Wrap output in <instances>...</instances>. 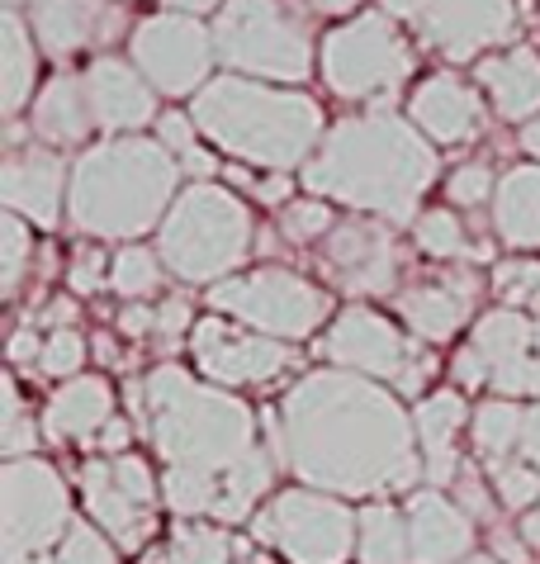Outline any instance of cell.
Segmentation results:
<instances>
[{
  "instance_id": "24",
  "label": "cell",
  "mask_w": 540,
  "mask_h": 564,
  "mask_svg": "<svg viewBox=\"0 0 540 564\" xmlns=\"http://www.w3.org/2000/svg\"><path fill=\"white\" fill-rule=\"evenodd\" d=\"M465 399L455 394V389H436V394H426L418 403V413H412V427H418V451H422V475L436 484H455L460 475V427H465Z\"/></svg>"
},
{
  "instance_id": "51",
  "label": "cell",
  "mask_w": 540,
  "mask_h": 564,
  "mask_svg": "<svg viewBox=\"0 0 540 564\" xmlns=\"http://www.w3.org/2000/svg\"><path fill=\"white\" fill-rule=\"evenodd\" d=\"M521 460H531L540 469V403L536 409H527V427H521Z\"/></svg>"
},
{
  "instance_id": "26",
  "label": "cell",
  "mask_w": 540,
  "mask_h": 564,
  "mask_svg": "<svg viewBox=\"0 0 540 564\" xmlns=\"http://www.w3.org/2000/svg\"><path fill=\"white\" fill-rule=\"evenodd\" d=\"M29 129L43 148H72L95 129L90 96H86V72H57L53 82L39 90Z\"/></svg>"
},
{
  "instance_id": "1",
  "label": "cell",
  "mask_w": 540,
  "mask_h": 564,
  "mask_svg": "<svg viewBox=\"0 0 540 564\" xmlns=\"http://www.w3.org/2000/svg\"><path fill=\"white\" fill-rule=\"evenodd\" d=\"M276 451L304 489L375 498L422 475L418 427L379 380L352 370L304 375L276 409Z\"/></svg>"
},
{
  "instance_id": "28",
  "label": "cell",
  "mask_w": 540,
  "mask_h": 564,
  "mask_svg": "<svg viewBox=\"0 0 540 564\" xmlns=\"http://www.w3.org/2000/svg\"><path fill=\"white\" fill-rule=\"evenodd\" d=\"M494 228L507 247H540V166H512L494 191Z\"/></svg>"
},
{
  "instance_id": "44",
  "label": "cell",
  "mask_w": 540,
  "mask_h": 564,
  "mask_svg": "<svg viewBox=\"0 0 540 564\" xmlns=\"http://www.w3.org/2000/svg\"><path fill=\"white\" fill-rule=\"evenodd\" d=\"M39 432H29V417L20 409V389H14V380H6V456L20 460L29 446H34Z\"/></svg>"
},
{
  "instance_id": "37",
  "label": "cell",
  "mask_w": 540,
  "mask_h": 564,
  "mask_svg": "<svg viewBox=\"0 0 540 564\" xmlns=\"http://www.w3.org/2000/svg\"><path fill=\"white\" fill-rule=\"evenodd\" d=\"M337 228V214H332V205L323 195H313V199H290L284 205V214H280V232L290 242H323L327 232Z\"/></svg>"
},
{
  "instance_id": "8",
  "label": "cell",
  "mask_w": 540,
  "mask_h": 564,
  "mask_svg": "<svg viewBox=\"0 0 540 564\" xmlns=\"http://www.w3.org/2000/svg\"><path fill=\"white\" fill-rule=\"evenodd\" d=\"M412 67H418L412 43L385 10L352 14L323 39V82L337 100H389Z\"/></svg>"
},
{
  "instance_id": "23",
  "label": "cell",
  "mask_w": 540,
  "mask_h": 564,
  "mask_svg": "<svg viewBox=\"0 0 540 564\" xmlns=\"http://www.w3.org/2000/svg\"><path fill=\"white\" fill-rule=\"evenodd\" d=\"M408 512V541H412V564H460L474 551V522L469 512L451 503L436 489H418L403 503Z\"/></svg>"
},
{
  "instance_id": "38",
  "label": "cell",
  "mask_w": 540,
  "mask_h": 564,
  "mask_svg": "<svg viewBox=\"0 0 540 564\" xmlns=\"http://www.w3.org/2000/svg\"><path fill=\"white\" fill-rule=\"evenodd\" d=\"M494 489H498L503 508L531 512L540 503V469L531 460H498L494 465Z\"/></svg>"
},
{
  "instance_id": "50",
  "label": "cell",
  "mask_w": 540,
  "mask_h": 564,
  "mask_svg": "<svg viewBox=\"0 0 540 564\" xmlns=\"http://www.w3.org/2000/svg\"><path fill=\"white\" fill-rule=\"evenodd\" d=\"M119 333H123V337H142V333H156V308H142V304L123 308V313H119Z\"/></svg>"
},
{
  "instance_id": "12",
  "label": "cell",
  "mask_w": 540,
  "mask_h": 564,
  "mask_svg": "<svg viewBox=\"0 0 540 564\" xmlns=\"http://www.w3.org/2000/svg\"><path fill=\"white\" fill-rule=\"evenodd\" d=\"M455 384L479 389L494 384L503 399L536 394L540 399V318L521 308H494L474 323L469 341L455 356Z\"/></svg>"
},
{
  "instance_id": "56",
  "label": "cell",
  "mask_w": 540,
  "mask_h": 564,
  "mask_svg": "<svg viewBox=\"0 0 540 564\" xmlns=\"http://www.w3.org/2000/svg\"><path fill=\"white\" fill-rule=\"evenodd\" d=\"M72 318H76V300H57L53 308L43 313V323H57V327H67Z\"/></svg>"
},
{
  "instance_id": "33",
  "label": "cell",
  "mask_w": 540,
  "mask_h": 564,
  "mask_svg": "<svg viewBox=\"0 0 540 564\" xmlns=\"http://www.w3.org/2000/svg\"><path fill=\"white\" fill-rule=\"evenodd\" d=\"M521 427H527V409H517L512 399H488L474 413V451L479 460L498 465L521 446Z\"/></svg>"
},
{
  "instance_id": "43",
  "label": "cell",
  "mask_w": 540,
  "mask_h": 564,
  "mask_svg": "<svg viewBox=\"0 0 540 564\" xmlns=\"http://www.w3.org/2000/svg\"><path fill=\"white\" fill-rule=\"evenodd\" d=\"M494 171L484 162H469V166H455L451 181H446V195L451 205H484V199H494Z\"/></svg>"
},
{
  "instance_id": "6",
  "label": "cell",
  "mask_w": 540,
  "mask_h": 564,
  "mask_svg": "<svg viewBox=\"0 0 540 564\" xmlns=\"http://www.w3.org/2000/svg\"><path fill=\"white\" fill-rule=\"evenodd\" d=\"M251 252V214L224 185H190L156 228V257L190 285H218Z\"/></svg>"
},
{
  "instance_id": "18",
  "label": "cell",
  "mask_w": 540,
  "mask_h": 564,
  "mask_svg": "<svg viewBox=\"0 0 540 564\" xmlns=\"http://www.w3.org/2000/svg\"><path fill=\"white\" fill-rule=\"evenodd\" d=\"M517 0H432L422 14V39L441 57L474 62L488 48H503L517 34Z\"/></svg>"
},
{
  "instance_id": "30",
  "label": "cell",
  "mask_w": 540,
  "mask_h": 564,
  "mask_svg": "<svg viewBox=\"0 0 540 564\" xmlns=\"http://www.w3.org/2000/svg\"><path fill=\"white\" fill-rule=\"evenodd\" d=\"M0 48H6V72H0V105L6 109L0 115L14 119L39 86V39L14 6H6V14H0Z\"/></svg>"
},
{
  "instance_id": "48",
  "label": "cell",
  "mask_w": 540,
  "mask_h": 564,
  "mask_svg": "<svg viewBox=\"0 0 540 564\" xmlns=\"http://www.w3.org/2000/svg\"><path fill=\"white\" fill-rule=\"evenodd\" d=\"M455 484H460V489H455V494H460V508H465V512H484L488 498H484V484H479V475H474L469 465H460Z\"/></svg>"
},
{
  "instance_id": "53",
  "label": "cell",
  "mask_w": 540,
  "mask_h": 564,
  "mask_svg": "<svg viewBox=\"0 0 540 564\" xmlns=\"http://www.w3.org/2000/svg\"><path fill=\"white\" fill-rule=\"evenodd\" d=\"M29 356H43V347H39V337L34 333H29V327H20V333H14V341H10V360H14V366H24V360Z\"/></svg>"
},
{
  "instance_id": "45",
  "label": "cell",
  "mask_w": 540,
  "mask_h": 564,
  "mask_svg": "<svg viewBox=\"0 0 540 564\" xmlns=\"http://www.w3.org/2000/svg\"><path fill=\"white\" fill-rule=\"evenodd\" d=\"M109 280V265H105V257L100 252H82L72 261V290L76 294H95Z\"/></svg>"
},
{
  "instance_id": "40",
  "label": "cell",
  "mask_w": 540,
  "mask_h": 564,
  "mask_svg": "<svg viewBox=\"0 0 540 564\" xmlns=\"http://www.w3.org/2000/svg\"><path fill=\"white\" fill-rule=\"evenodd\" d=\"M53 564H119V545L90 522H72V531L62 536Z\"/></svg>"
},
{
  "instance_id": "25",
  "label": "cell",
  "mask_w": 540,
  "mask_h": 564,
  "mask_svg": "<svg viewBox=\"0 0 540 564\" xmlns=\"http://www.w3.org/2000/svg\"><path fill=\"white\" fill-rule=\"evenodd\" d=\"M115 417V389L100 375H76L47 399L43 432L47 442H90L105 432V422Z\"/></svg>"
},
{
  "instance_id": "16",
  "label": "cell",
  "mask_w": 540,
  "mask_h": 564,
  "mask_svg": "<svg viewBox=\"0 0 540 564\" xmlns=\"http://www.w3.org/2000/svg\"><path fill=\"white\" fill-rule=\"evenodd\" d=\"M190 360L209 384H270L280 370H290L294 351L280 337H266L257 327H233L224 318H204L190 333Z\"/></svg>"
},
{
  "instance_id": "13",
  "label": "cell",
  "mask_w": 540,
  "mask_h": 564,
  "mask_svg": "<svg viewBox=\"0 0 540 564\" xmlns=\"http://www.w3.org/2000/svg\"><path fill=\"white\" fill-rule=\"evenodd\" d=\"M323 351H327V360H337L342 370L393 384L399 394H418L426 384V370H432V360L418 356V341L403 337L385 313H375L365 304H352L332 318Z\"/></svg>"
},
{
  "instance_id": "42",
  "label": "cell",
  "mask_w": 540,
  "mask_h": 564,
  "mask_svg": "<svg viewBox=\"0 0 540 564\" xmlns=\"http://www.w3.org/2000/svg\"><path fill=\"white\" fill-rule=\"evenodd\" d=\"M498 294L507 308H521V304H540V261H507L498 271Z\"/></svg>"
},
{
  "instance_id": "17",
  "label": "cell",
  "mask_w": 540,
  "mask_h": 564,
  "mask_svg": "<svg viewBox=\"0 0 540 564\" xmlns=\"http://www.w3.org/2000/svg\"><path fill=\"white\" fill-rule=\"evenodd\" d=\"M323 271L356 300H375L399 285V247L379 218H342L323 238Z\"/></svg>"
},
{
  "instance_id": "32",
  "label": "cell",
  "mask_w": 540,
  "mask_h": 564,
  "mask_svg": "<svg viewBox=\"0 0 540 564\" xmlns=\"http://www.w3.org/2000/svg\"><path fill=\"white\" fill-rule=\"evenodd\" d=\"M356 555H360V564H412L408 512H399L393 503L365 508L360 531H356Z\"/></svg>"
},
{
  "instance_id": "54",
  "label": "cell",
  "mask_w": 540,
  "mask_h": 564,
  "mask_svg": "<svg viewBox=\"0 0 540 564\" xmlns=\"http://www.w3.org/2000/svg\"><path fill=\"white\" fill-rule=\"evenodd\" d=\"M426 6H432V0H379V10L393 14V20H422Z\"/></svg>"
},
{
  "instance_id": "20",
  "label": "cell",
  "mask_w": 540,
  "mask_h": 564,
  "mask_svg": "<svg viewBox=\"0 0 540 564\" xmlns=\"http://www.w3.org/2000/svg\"><path fill=\"white\" fill-rule=\"evenodd\" d=\"M72 191V171L53 148H10L6 166H0V199L10 214L29 218L39 228H53L62 218Z\"/></svg>"
},
{
  "instance_id": "46",
  "label": "cell",
  "mask_w": 540,
  "mask_h": 564,
  "mask_svg": "<svg viewBox=\"0 0 540 564\" xmlns=\"http://www.w3.org/2000/svg\"><path fill=\"white\" fill-rule=\"evenodd\" d=\"M156 333L162 337H190V300H181V294L162 300V308H156Z\"/></svg>"
},
{
  "instance_id": "47",
  "label": "cell",
  "mask_w": 540,
  "mask_h": 564,
  "mask_svg": "<svg viewBox=\"0 0 540 564\" xmlns=\"http://www.w3.org/2000/svg\"><path fill=\"white\" fill-rule=\"evenodd\" d=\"M228 176L237 181V185H247V191L251 195H257V199H266V205H280V199H290V181H284V176H242V171H228Z\"/></svg>"
},
{
  "instance_id": "58",
  "label": "cell",
  "mask_w": 540,
  "mask_h": 564,
  "mask_svg": "<svg viewBox=\"0 0 540 564\" xmlns=\"http://www.w3.org/2000/svg\"><path fill=\"white\" fill-rule=\"evenodd\" d=\"M521 148H527L531 156H540V119L527 123V133H521Z\"/></svg>"
},
{
  "instance_id": "57",
  "label": "cell",
  "mask_w": 540,
  "mask_h": 564,
  "mask_svg": "<svg viewBox=\"0 0 540 564\" xmlns=\"http://www.w3.org/2000/svg\"><path fill=\"white\" fill-rule=\"evenodd\" d=\"M521 541L536 545V551H540V503H536L527 517H521Z\"/></svg>"
},
{
  "instance_id": "11",
  "label": "cell",
  "mask_w": 540,
  "mask_h": 564,
  "mask_svg": "<svg viewBox=\"0 0 540 564\" xmlns=\"http://www.w3.org/2000/svg\"><path fill=\"white\" fill-rule=\"evenodd\" d=\"M0 541L6 564H34L72 531V494L47 460H10L0 475Z\"/></svg>"
},
{
  "instance_id": "34",
  "label": "cell",
  "mask_w": 540,
  "mask_h": 564,
  "mask_svg": "<svg viewBox=\"0 0 540 564\" xmlns=\"http://www.w3.org/2000/svg\"><path fill=\"white\" fill-rule=\"evenodd\" d=\"M412 238H418V252L436 257V261H465V257H479L465 238V224L455 218V209H426L418 214L412 224Z\"/></svg>"
},
{
  "instance_id": "31",
  "label": "cell",
  "mask_w": 540,
  "mask_h": 564,
  "mask_svg": "<svg viewBox=\"0 0 540 564\" xmlns=\"http://www.w3.org/2000/svg\"><path fill=\"white\" fill-rule=\"evenodd\" d=\"M247 545L224 527H204V522H185L171 531V541L152 545L142 564H233Z\"/></svg>"
},
{
  "instance_id": "21",
  "label": "cell",
  "mask_w": 540,
  "mask_h": 564,
  "mask_svg": "<svg viewBox=\"0 0 540 564\" xmlns=\"http://www.w3.org/2000/svg\"><path fill=\"white\" fill-rule=\"evenodd\" d=\"M408 119L418 123L426 138L455 148V143L479 138V129H484V100H479V90L465 86L455 72H432V76H422V82H418V90H412Z\"/></svg>"
},
{
  "instance_id": "36",
  "label": "cell",
  "mask_w": 540,
  "mask_h": 564,
  "mask_svg": "<svg viewBox=\"0 0 540 564\" xmlns=\"http://www.w3.org/2000/svg\"><path fill=\"white\" fill-rule=\"evenodd\" d=\"M156 143L176 156L181 166L199 171V176H209V171H214V156L199 148V123H195V115H176V109L162 115V119H156Z\"/></svg>"
},
{
  "instance_id": "49",
  "label": "cell",
  "mask_w": 540,
  "mask_h": 564,
  "mask_svg": "<svg viewBox=\"0 0 540 564\" xmlns=\"http://www.w3.org/2000/svg\"><path fill=\"white\" fill-rule=\"evenodd\" d=\"M129 422H123V417H109L105 422V432L100 436H95V446H100L105 451V456H123V451H129Z\"/></svg>"
},
{
  "instance_id": "14",
  "label": "cell",
  "mask_w": 540,
  "mask_h": 564,
  "mask_svg": "<svg viewBox=\"0 0 540 564\" xmlns=\"http://www.w3.org/2000/svg\"><path fill=\"white\" fill-rule=\"evenodd\" d=\"M156 494H162V484L152 479V465L142 456H129V451L86 460L82 469L86 512L119 551H148V541L156 536Z\"/></svg>"
},
{
  "instance_id": "29",
  "label": "cell",
  "mask_w": 540,
  "mask_h": 564,
  "mask_svg": "<svg viewBox=\"0 0 540 564\" xmlns=\"http://www.w3.org/2000/svg\"><path fill=\"white\" fill-rule=\"evenodd\" d=\"M469 294L474 285H412L399 294V313L403 323L412 327V337H426V341H451L460 327L469 318Z\"/></svg>"
},
{
  "instance_id": "52",
  "label": "cell",
  "mask_w": 540,
  "mask_h": 564,
  "mask_svg": "<svg viewBox=\"0 0 540 564\" xmlns=\"http://www.w3.org/2000/svg\"><path fill=\"white\" fill-rule=\"evenodd\" d=\"M294 10L299 14L313 10V14H327V20H337V14H356L360 0H294Z\"/></svg>"
},
{
  "instance_id": "4",
  "label": "cell",
  "mask_w": 540,
  "mask_h": 564,
  "mask_svg": "<svg viewBox=\"0 0 540 564\" xmlns=\"http://www.w3.org/2000/svg\"><path fill=\"white\" fill-rule=\"evenodd\" d=\"M181 162L152 138H109L86 148L72 166L67 214L90 238L133 242L148 228H162V209L176 205Z\"/></svg>"
},
{
  "instance_id": "5",
  "label": "cell",
  "mask_w": 540,
  "mask_h": 564,
  "mask_svg": "<svg viewBox=\"0 0 540 564\" xmlns=\"http://www.w3.org/2000/svg\"><path fill=\"white\" fill-rule=\"evenodd\" d=\"M195 123L214 148L247 166L290 171L309 166L323 138V109L309 96L276 86H257L247 76H218L195 96Z\"/></svg>"
},
{
  "instance_id": "39",
  "label": "cell",
  "mask_w": 540,
  "mask_h": 564,
  "mask_svg": "<svg viewBox=\"0 0 540 564\" xmlns=\"http://www.w3.org/2000/svg\"><path fill=\"white\" fill-rule=\"evenodd\" d=\"M0 247H6V257H0V294L14 300V294H20V280L29 271V247H34V238H29L20 214L0 218Z\"/></svg>"
},
{
  "instance_id": "27",
  "label": "cell",
  "mask_w": 540,
  "mask_h": 564,
  "mask_svg": "<svg viewBox=\"0 0 540 564\" xmlns=\"http://www.w3.org/2000/svg\"><path fill=\"white\" fill-rule=\"evenodd\" d=\"M479 86L503 119H540V57L531 48H512L479 62Z\"/></svg>"
},
{
  "instance_id": "35",
  "label": "cell",
  "mask_w": 540,
  "mask_h": 564,
  "mask_svg": "<svg viewBox=\"0 0 540 564\" xmlns=\"http://www.w3.org/2000/svg\"><path fill=\"white\" fill-rule=\"evenodd\" d=\"M162 257H152L148 247H123V252L109 261V285H115V294H123V300H148V294H156V285H162V265H156Z\"/></svg>"
},
{
  "instance_id": "55",
  "label": "cell",
  "mask_w": 540,
  "mask_h": 564,
  "mask_svg": "<svg viewBox=\"0 0 540 564\" xmlns=\"http://www.w3.org/2000/svg\"><path fill=\"white\" fill-rule=\"evenodd\" d=\"M228 0H166V10L176 14H209V10H224Z\"/></svg>"
},
{
  "instance_id": "60",
  "label": "cell",
  "mask_w": 540,
  "mask_h": 564,
  "mask_svg": "<svg viewBox=\"0 0 540 564\" xmlns=\"http://www.w3.org/2000/svg\"><path fill=\"white\" fill-rule=\"evenodd\" d=\"M460 564H498V560H484V555H469V560H460Z\"/></svg>"
},
{
  "instance_id": "2",
  "label": "cell",
  "mask_w": 540,
  "mask_h": 564,
  "mask_svg": "<svg viewBox=\"0 0 540 564\" xmlns=\"http://www.w3.org/2000/svg\"><path fill=\"white\" fill-rule=\"evenodd\" d=\"M148 436L162 456V498L176 517H257L270 489V460L257 422L224 384H204L181 366L148 375Z\"/></svg>"
},
{
  "instance_id": "41",
  "label": "cell",
  "mask_w": 540,
  "mask_h": 564,
  "mask_svg": "<svg viewBox=\"0 0 540 564\" xmlns=\"http://www.w3.org/2000/svg\"><path fill=\"white\" fill-rule=\"evenodd\" d=\"M86 366V341L76 327H53L43 341V356H39V370L53 375V380H76Z\"/></svg>"
},
{
  "instance_id": "3",
  "label": "cell",
  "mask_w": 540,
  "mask_h": 564,
  "mask_svg": "<svg viewBox=\"0 0 540 564\" xmlns=\"http://www.w3.org/2000/svg\"><path fill=\"white\" fill-rule=\"evenodd\" d=\"M436 181V152L426 148L418 123L389 109L346 115L309 156L304 185L323 199H342L346 209L418 224V205Z\"/></svg>"
},
{
  "instance_id": "7",
  "label": "cell",
  "mask_w": 540,
  "mask_h": 564,
  "mask_svg": "<svg viewBox=\"0 0 540 564\" xmlns=\"http://www.w3.org/2000/svg\"><path fill=\"white\" fill-rule=\"evenodd\" d=\"M214 48L242 76L266 82H304L313 67V43L290 0H228L214 14Z\"/></svg>"
},
{
  "instance_id": "59",
  "label": "cell",
  "mask_w": 540,
  "mask_h": 564,
  "mask_svg": "<svg viewBox=\"0 0 540 564\" xmlns=\"http://www.w3.org/2000/svg\"><path fill=\"white\" fill-rule=\"evenodd\" d=\"M233 564H270V555H251V551H242V555H237Z\"/></svg>"
},
{
  "instance_id": "22",
  "label": "cell",
  "mask_w": 540,
  "mask_h": 564,
  "mask_svg": "<svg viewBox=\"0 0 540 564\" xmlns=\"http://www.w3.org/2000/svg\"><path fill=\"white\" fill-rule=\"evenodd\" d=\"M86 96H90L95 129H105V133H133V129H142V123L156 119L152 82L119 57H95L90 62L86 67Z\"/></svg>"
},
{
  "instance_id": "9",
  "label": "cell",
  "mask_w": 540,
  "mask_h": 564,
  "mask_svg": "<svg viewBox=\"0 0 540 564\" xmlns=\"http://www.w3.org/2000/svg\"><path fill=\"white\" fill-rule=\"evenodd\" d=\"M360 512L317 489H280L251 517V541L280 551L290 564H346L356 551Z\"/></svg>"
},
{
  "instance_id": "61",
  "label": "cell",
  "mask_w": 540,
  "mask_h": 564,
  "mask_svg": "<svg viewBox=\"0 0 540 564\" xmlns=\"http://www.w3.org/2000/svg\"><path fill=\"white\" fill-rule=\"evenodd\" d=\"M6 6H24V0H6Z\"/></svg>"
},
{
  "instance_id": "19",
  "label": "cell",
  "mask_w": 540,
  "mask_h": 564,
  "mask_svg": "<svg viewBox=\"0 0 540 564\" xmlns=\"http://www.w3.org/2000/svg\"><path fill=\"white\" fill-rule=\"evenodd\" d=\"M129 24V14L115 0H34L29 6V29L39 48L53 57H76L115 43Z\"/></svg>"
},
{
  "instance_id": "10",
  "label": "cell",
  "mask_w": 540,
  "mask_h": 564,
  "mask_svg": "<svg viewBox=\"0 0 540 564\" xmlns=\"http://www.w3.org/2000/svg\"><path fill=\"white\" fill-rule=\"evenodd\" d=\"M209 304L228 318L257 327L266 337L280 341H299L309 337L313 327L327 323L332 300L327 290H317L313 280L290 275L280 265H266V271H247V275H228L209 290Z\"/></svg>"
},
{
  "instance_id": "15",
  "label": "cell",
  "mask_w": 540,
  "mask_h": 564,
  "mask_svg": "<svg viewBox=\"0 0 540 564\" xmlns=\"http://www.w3.org/2000/svg\"><path fill=\"white\" fill-rule=\"evenodd\" d=\"M133 67L148 76L152 90H162V96H190V90L209 86L204 76L214 67V29H204L195 14H152V20H142L133 34Z\"/></svg>"
}]
</instances>
